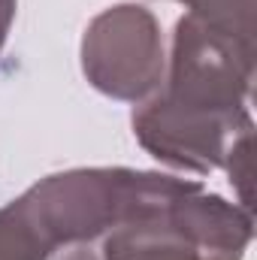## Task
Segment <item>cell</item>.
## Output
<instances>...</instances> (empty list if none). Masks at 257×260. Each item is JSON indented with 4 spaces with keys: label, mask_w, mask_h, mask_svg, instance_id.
<instances>
[{
    "label": "cell",
    "mask_w": 257,
    "mask_h": 260,
    "mask_svg": "<svg viewBox=\"0 0 257 260\" xmlns=\"http://www.w3.org/2000/svg\"><path fill=\"white\" fill-rule=\"evenodd\" d=\"M251 82L254 43L185 15L176 24L160 88L133 112V133L167 167L218 170L251 130Z\"/></svg>",
    "instance_id": "cell-1"
},
{
    "label": "cell",
    "mask_w": 257,
    "mask_h": 260,
    "mask_svg": "<svg viewBox=\"0 0 257 260\" xmlns=\"http://www.w3.org/2000/svg\"><path fill=\"white\" fill-rule=\"evenodd\" d=\"M194 182L136 173V170H70L46 176L27 194L12 200L34 224L49 251L79 248L103 239L109 230L179 197Z\"/></svg>",
    "instance_id": "cell-2"
},
{
    "label": "cell",
    "mask_w": 257,
    "mask_h": 260,
    "mask_svg": "<svg viewBox=\"0 0 257 260\" xmlns=\"http://www.w3.org/2000/svg\"><path fill=\"white\" fill-rule=\"evenodd\" d=\"M82 70L97 91L115 100H148L167 70L154 15L133 3L100 12L82 40Z\"/></svg>",
    "instance_id": "cell-3"
},
{
    "label": "cell",
    "mask_w": 257,
    "mask_h": 260,
    "mask_svg": "<svg viewBox=\"0 0 257 260\" xmlns=\"http://www.w3.org/2000/svg\"><path fill=\"white\" fill-rule=\"evenodd\" d=\"M194 15L224 34H233L239 40L254 43V9L257 0H179Z\"/></svg>",
    "instance_id": "cell-4"
},
{
    "label": "cell",
    "mask_w": 257,
    "mask_h": 260,
    "mask_svg": "<svg viewBox=\"0 0 257 260\" xmlns=\"http://www.w3.org/2000/svg\"><path fill=\"white\" fill-rule=\"evenodd\" d=\"M49 245L15 203L0 209V260H49Z\"/></svg>",
    "instance_id": "cell-5"
},
{
    "label": "cell",
    "mask_w": 257,
    "mask_h": 260,
    "mask_svg": "<svg viewBox=\"0 0 257 260\" xmlns=\"http://www.w3.org/2000/svg\"><path fill=\"white\" fill-rule=\"evenodd\" d=\"M12 18H15V0H0V52H3V46H6Z\"/></svg>",
    "instance_id": "cell-6"
},
{
    "label": "cell",
    "mask_w": 257,
    "mask_h": 260,
    "mask_svg": "<svg viewBox=\"0 0 257 260\" xmlns=\"http://www.w3.org/2000/svg\"><path fill=\"white\" fill-rule=\"evenodd\" d=\"M61 260H100V254H97V248L79 245V248H67V254Z\"/></svg>",
    "instance_id": "cell-7"
}]
</instances>
